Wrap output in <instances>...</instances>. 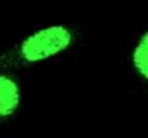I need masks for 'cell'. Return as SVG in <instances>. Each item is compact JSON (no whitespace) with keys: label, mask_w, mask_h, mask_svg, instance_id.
<instances>
[{"label":"cell","mask_w":148,"mask_h":138,"mask_svg":"<svg viewBox=\"0 0 148 138\" xmlns=\"http://www.w3.org/2000/svg\"><path fill=\"white\" fill-rule=\"evenodd\" d=\"M76 34L67 26H47L40 28L14 48L0 52V73L19 70L65 52L74 43Z\"/></svg>","instance_id":"obj_1"},{"label":"cell","mask_w":148,"mask_h":138,"mask_svg":"<svg viewBox=\"0 0 148 138\" xmlns=\"http://www.w3.org/2000/svg\"><path fill=\"white\" fill-rule=\"evenodd\" d=\"M22 91L19 82L8 73H0V122L12 119L21 108Z\"/></svg>","instance_id":"obj_2"},{"label":"cell","mask_w":148,"mask_h":138,"mask_svg":"<svg viewBox=\"0 0 148 138\" xmlns=\"http://www.w3.org/2000/svg\"><path fill=\"white\" fill-rule=\"evenodd\" d=\"M132 66L139 76L148 80V31L141 36L132 52Z\"/></svg>","instance_id":"obj_3"}]
</instances>
